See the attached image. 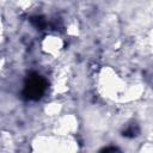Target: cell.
Returning a JSON list of instances; mask_svg holds the SVG:
<instances>
[{
	"instance_id": "cell-1",
	"label": "cell",
	"mask_w": 153,
	"mask_h": 153,
	"mask_svg": "<svg viewBox=\"0 0 153 153\" xmlns=\"http://www.w3.org/2000/svg\"><path fill=\"white\" fill-rule=\"evenodd\" d=\"M45 88H47L45 79L43 76H41L39 74L33 73L26 79L24 91H23V96L26 99L37 100L43 96V93L45 92Z\"/></svg>"
}]
</instances>
